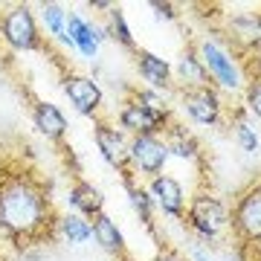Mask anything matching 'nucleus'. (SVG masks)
Returning <instances> with one entry per match:
<instances>
[{
  "instance_id": "20e7f679",
  "label": "nucleus",
  "mask_w": 261,
  "mask_h": 261,
  "mask_svg": "<svg viewBox=\"0 0 261 261\" xmlns=\"http://www.w3.org/2000/svg\"><path fill=\"white\" fill-rule=\"evenodd\" d=\"M195 56L200 58V64L215 87H221V90H244L247 87V75H244L238 58L229 56L215 38H203L197 44Z\"/></svg>"
},
{
  "instance_id": "1a4fd4ad",
  "label": "nucleus",
  "mask_w": 261,
  "mask_h": 261,
  "mask_svg": "<svg viewBox=\"0 0 261 261\" xmlns=\"http://www.w3.org/2000/svg\"><path fill=\"white\" fill-rule=\"evenodd\" d=\"M61 90L67 93V99L73 102V108L82 116H99L105 102V93L99 82L90 79V75H79V73H67L61 79Z\"/></svg>"
},
{
  "instance_id": "f8f14e48",
  "label": "nucleus",
  "mask_w": 261,
  "mask_h": 261,
  "mask_svg": "<svg viewBox=\"0 0 261 261\" xmlns=\"http://www.w3.org/2000/svg\"><path fill=\"white\" fill-rule=\"evenodd\" d=\"M148 195H151V200H154V206L163 209L168 218L186 221V192L180 186V180L168 177V174H157V177H151V183H148Z\"/></svg>"
},
{
  "instance_id": "6ab92c4d",
  "label": "nucleus",
  "mask_w": 261,
  "mask_h": 261,
  "mask_svg": "<svg viewBox=\"0 0 261 261\" xmlns=\"http://www.w3.org/2000/svg\"><path fill=\"white\" fill-rule=\"evenodd\" d=\"M166 145H168V154H174V157L180 160H197V140L189 134V130H183L180 125H168L166 130Z\"/></svg>"
},
{
  "instance_id": "4be33fe9",
  "label": "nucleus",
  "mask_w": 261,
  "mask_h": 261,
  "mask_svg": "<svg viewBox=\"0 0 261 261\" xmlns=\"http://www.w3.org/2000/svg\"><path fill=\"white\" fill-rule=\"evenodd\" d=\"M125 183V189H128V197H130V206L140 212V218L145 221V224L151 226V218H154V200H151V195H148V189H142L140 183L134 177H125L122 180Z\"/></svg>"
},
{
  "instance_id": "9b49d317",
  "label": "nucleus",
  "mask_w": 261,
  "mask_h": 261,
  "mask_svg": "<svg viewBox=\"0 0 261 261\" xmlns=\"http://www.w3.org/2000/svg\"><path fill=\"white\" fill-rule=\"evenodd\" d=\"M67 38H70V47L79 53V56L90 58L93 61L96 53H99V44L108 41V32L105 27H96L93 20L82 18L79 12H67Z\"/></svg>"
},
{
  "instance_id": "dca6fc26",
  "label": "nucleus",
  "mask_w": 261,
  "mask_h": 261,
  "mask_svg": "<svg viewBox=\"0 0 261 261\" xmlns=\"http://www.w3.org/2000/svg\"><path fill=\"white\" fill-rule=\"evenodd\" d=\"M90 224H93V241L99 244L108 255H113V258H128L125 235H122V229L116 226V221H111L108 215H99Z\"/></svg>"
},
{
  "instance_id": "aec40b11",
  "label": "nucleus",
  "mask_w": 261,
  "mask_h": 261,
  "mask_svg": "<svg viewBox=\"0 0 261 261\" xmlns=\"http://www.w3.org/2000/svg\"><path fill=\"white\" fill-rule=\"evenodd\" d=\"M38 9H41V20H44V27H47L49 35L70 47V38H67V9L64 6H61V3H41Z\"/></svg>"
},
{
  "instance_id": "b1692460",
  "label": "nucleus",
  "mask_w": 261,
  "mask_h": 261,
  "mask_svg": "<svg viewBox=\"0 0 261 261\" xmlns=\"http://www.w3.org/2000/svg\"><path fill=\"white\" fill-rule=\"evenodd\" d=\"M244 96H247V111H250L255 119H261V73L247 82Z\"/></svg>"
},
{
  "instance_id": "f3484780",
  "label": "nucleus",
  "mask_w": 261,
  "mask_h": 261,
  "mask_svg": "<svg viewBox=\"0 0 261 261\" xmlns=\"http://www.w3.org/2000/svg\"><path fill=\"white\" fill-rule=\"evenodd\" d=\"M56 235L64 244H70V247H82V244H87L93 238V224H90L87 218H82V215H75V212L58 215Z\"/></svg>"
},
{
  "instance_id": "423d86ee",
  "label": "nucleus",
  "mask_w": 261,
  "mask_h": 261,
  "mask_svg": "<svg viewBox=\"0 0 261 261\" xmlns=\"http://www.w3.org/2000/svg\"><path fill=\"white\" fill-rule=\"evenodd\" d=\"M229 229L244 244L261 241V183L244 189L241 197L235 200V206L229 209Z\"/></svg>"
},
{
  "instance_id": "f257e3e1",
  "label": "nucleus",
  "mask_w": 261,
  "mask_h": 261,
  "mask_svg": "<svg viewBox=\"0 0 261 261\" xmlns=\"http://www.w3.org/2000/svg\"><path fill=\"white\" fill-rule=\"evenodd\" d=\"M58 215L49 200V189L27 171L0 174V232L18 247H35L56 235Z\"/></svg>"
},
{
  "instance_id": "2eb2a0df",
  "label": "nucleus",
  "mask_w": 261,
  "mask_h": 261,
  "mask_svg": "<svg viewBox=\"0 0 261 261\" xmlns=\"http://www.w3.org/2000/svg\"><path fill=\"white\" fill-rule=\"evenodd\" d=\"M32 122H35V128L47 137V140L53 142H61L67 137V119H64V113L58 111V105L53 102H35V108H32Z\"/></svg>"
},
{
  "instance_id": "412c9836",
  "label": "nucleus",
  "mask_w": 261,
  "mask_h": 261,
  "mask_svg": "<svg viewBox=\"0 0 261 261\" xmlns=\"http://www.w3.org/2000/svg\"><path fill=\"white\" fill-rule=\"evenodd\" d=\"M105 15H108V27H105L108 38H113L116 44H122V47L130 49V53H137L140 47H137V41H134V35H130V27H128V20H125V12H122L119 6H111Z\"/></svg>"
},
{
  "instance_id": "0eeeda50",
  "label": "nucleus",
  "mask_w": 261,
  "mask_h": 261,
  "mask_svg": "<svg viewBox=\"0 0 261 261\" xmlns=\"http://www.w3.org/2000/svg\"><path fill=\"white\" fill-rule=\"evenodd\" d=\"M168 145L166 140L160 137H130V145H128V168L130 174L137 177H157L163 174V168L168 163Z\"/></svg>"
},
{
  "instance_id": "7ed1b4c3",
  "label": "nucleus",
  "mask_w": 261,
  "mask_h": 261,
  "mask_svg": "<svg viewBox=\"0 0 261 261\" xmlns=\"http://www.w3.org/2000/svg\"><path fill=\"white\" fill-rule=\"evenodd\" d=\"M0 38L15 53H35V49L47 47L29 3H12V6L3 9V15H0Z\"/></svg>"
},
{
  "instance_id": "5701e85b",
  "label": "nucleus",
  "mask_w": 261,
  "mask_h": 261,
  "mask_svg": "<svg viewBox=\"0 0 261 261\" xmlns=\"http://www.w3.org/2000/svg\"><path fill=\"white\" fill-rule=\"evenodd\" d=\"M235 137H238V145H241V151H247V154H255L258 151V134H255V128H252L247 119H238L235 122Z\"/></svg>"
},
{
  "instance_id": "393cba45",
  "label": "nucleus",
  "mask_w": 261,
  "mask_h": 261,
  "mask_svg": "<svg viewBox=\"0 0 261 261\" xmlns=\"http://www.w3.org/2000/svg\"><path fill=\"white\" fill-rule=\"evenodd\" d=\"M192 258H195V261H215V255H212V252H206L203 244L197 241V244H192Z\"/></svg>"
},
{
  "instance_id": "6e6552de",
  "label": "nucleus",
  "mask_w": 261,
  "mask_h": 261,
  "mask_svg": "<svg viewBox=\"0 0 261 261\" xmlns=\"http://www.w3.org/2000/svg\"><path fill=\"white\" fill-rule=\"evenodd\" d=\"M93 140H96V148L102 154L113 168L122 171V180L125 177H134L128 168V134L122 128H116V122H108V119H96L93 125Z\"/></svg>"
},
{
  "instance_id": "ddd939ff",
  "label": "nucleus",
  "mask_w": 261,
  "mask_h": 261,
  "mask_svg": "<svg viewBox=\"0 0 261 261\" xmlns=\"http://www.w3.org/2000/svg\"><path fill=\"white\" fill-rule=\"evenodd\" d=\"M67 200H70V206H73V212L82 215V218H87V221H93V218L105 215V195H102V189H96L93 183H87V180H82V177L70 186Z\"/></svg>"
},
{
  "instance_id": "a211bd4d",
  "label": "nucleus",
  "mask_w": 261,
  "mask_h": 261,
  "mask_svg": "<svg viewBox=\"0 0 261 261\" xmlns=\"http://www.w3.org/2000/svg\"><path fill=\"white\" fill-rule=\"evenodd\" d=\"M171 73H177L180 84H183V90H195V87H212L209 82V75H206L203 64H200V58L189 49L183 56L177 58V64L171 67Z\"/></svg>"
},
{
  "instance_id": "39448f33",
  "label": "nucleus",
  "mask_w": 261,
  "mask_h": 261,
  "mask_svg": "<svg viewBox=\"0 0 261 261\" xmlns=\"http://www.w3.org/2000/svg\"><path fill=\"white\" fill-rule=\"evenodd\" d=\"M186 221L203 241H218L229 229V206L215 195H195L186 203Z\"/></svg>"
},
{
  "instance_id": "4468645a",
  "label": "nucleus",
  "mask_w": 261,
  "mask_h": 261,
  "mask_svg": "<svg viewBox=\"0 0 261 261\" xmlns=\"http://www.w3.org/2000/svg\"><path fill=\"white\" fill-rule=\"evenodd\" d=\"M137 73L142 75V82H148L151 90H168L171 87V64L166 58H160L157 53L148 49H137Z\"/></svg>"
},
{
  "instance_id": "9d476101",
  "label": "nucleus",
  "mask_w": 261,
  "mask_h": 261,
  "mask_svg": "<svg viewBox=\"0 0 261 261\" xmlns=\"http://www.w3.org/2000/svg\"><path fill=\"white\" fill-rule=\"evenodd\" d=\"M180 105L189 113V119L197 125H218L224 102L215 87H195V90H180Z\"/></svg>"
},
{
  "instance_id": "f03ea898",
  "label": "nucleus",
  "mask_w": 261,
  "mask_h": 261,
  "mask_svg": "<svg viewBox=\"0 0 261 261\" xmlns=\"http://www.w3.org/2000/svg\"><path fill=\"white\" fill-rule=\"evenodd\" d=\"M171 125V111L157 90H134L116 113V128L134 137H160Z\"/></svg>"
}]
</instances>
